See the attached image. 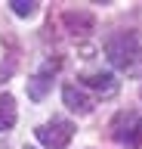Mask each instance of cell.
I'll return each instance as SVG.
<instances>
[{"mask_svg":"<svg viewBox=\"0 0 142 149\" xmlns=\"http://www.w3.org/2000/svg\"><path fill=\"white\" fill-rule=\"evenodd\" d=\"M105 53L114 68L127 74H142V40L136 31H121L105 40Z\"/></svg>","mask_w":142,"mask_h":149,"instance_id":"1","label":"cell"},{"mask_svg":"<svg viewBox=\"0 0 142 149\" xmlns=\"http://www.w3.org/2000/svg\"><path fill=\"white\" fill-rule=\"evenodd\" d=\"M111 137L127 149H142V115L136 112H121L111 121Z\"/></svg>","mask_w":142,"mask_h":149,"instance_id":"2","label":"cell"},{"mask_svg":"<svg viewBox=\"0 0 142 149\" xmlns=\"http://www.w3.org/2000/svg\"><path fill=\"white\" fill-rule=\"evenodd\" d=\"M34 134H37V140L47 149H65L68 143H71V137H74V124L65 121V118H53V121H47V124H40Z\"/></svg>","mask_w":142,"mask_h":149,"instance_id":"3","label":"cell"},{"mask_svg":"<svg viewBox=\"0 0 142 149\" xmlns=\"http://www.w3.org/2000/svg\"><path fill=\"white\" fill-rule=\"evenodd\" d=\"M59 65H62V59H49V62H47V65H43V68H40V72L28 81V96H31V100H43V96H47L49 84H53V81H49V74H56V72H59Z\"/></svg>","mask_w":142,"mask_h":149,"instance_id":"4","label":"cell"},{"mask_svg":"<svg viewBox=\"0 0 142 149\" xmlns=\"http://www.w3.org/2000/svg\"><path fill=\"white\" fill-rule=\"evenodd\" d=\"M80 87H84V90H93V93H102V96H114V93H117V81H114V74H108V72L80 74Z\"/></svg>","mask_w":142,"mask_h":149,"instance_id":"5","label":"cell"},{"mask_svg":"<svg viewBox=\"0 0 142 149\" xmlns=\"http://www.w3.org/2000/svg\"><path fill=\"white\" fill-rule=\"evenodd\" d=\"M62 100H65V106L71 112H80V115H86V112L93 109V96L84 87H77V84H65L62 87Z\"/></svg>","mask_w":142,"mask_h":149,"instance_id":"6","label":"cell"},{"mask_svg":"<svg viewBox=\"0 0 142 149\" xmlns=\"http://www.w3.org/2000/svg\"><path fill=\"white\" fill-rule=\"evenodd\" d=\"M62 22H65V28L71 31V34H80V37L90 34V31L96 28V19L90 16V13H65Z\"/></svg>","mask_w":142,"mask_h":149,"instance_id":"7","label":"cell"},{"mask_svg":"<svg viewBox=\"0 0 142 149\" xmlns=\"http://www.w3.org/2000/svg\"><path fill=\"white\" fill-rule=\"evenodd\" d=\"M19 118V112H16V100H12L10 93H3L0 96V130H10Z\"/></svg>","mask_w":142,"mask_h":149,"instance_id":"8","label":"cell"},{"mask_svg":"<svg viewBox=\"0 0 142 149\" xmlns=\"http://www.w3.org/2000/svg\"><path fill=\"white\" fill-rule=\"evenodd\" d=\"M10 6H12V13H16V16H22V19H28V16H34V13H37V3H34V0H12Z\"/></svg>","mask_w":142,"mask_h":149,"instance_id":"9","label":"cell"}]
</instances>
